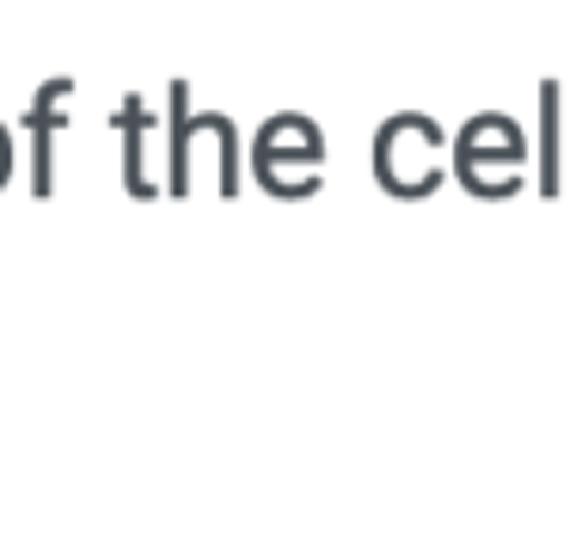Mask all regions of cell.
Here are the masks:
<instances>
[{"label": "cell", "mask_w": 570, "mask_h": 546, "mask_svg": "<svg viewBox=\"0 0 570 546\" xmlns=\"http://www.w3.org/2000/svg\"><path fill=\"white\" fill-rule=\"evenodd\" d=\"M374 178L386 197H430L448 178V129L430 111H393L374 136Z\"/></svg>", "instance_id": "2"}, {"label": "cell", "mask_w": 570, "mask_h": 546, "mask_svg": "<svg viewBox=\"0 0 570 546\" xmlns=\"http://www.w3.org/2000/svg\"><path fill=\"white\" fill-rule=\"evenodd\" d=\"M68 99H75V80H43L38 99L26 105V129H31V191L50 197L56 191V129L68 124Z\"/></svg>", "instance_id": "6"}, {"label": "cell", "mask_w": 570, "mask_h": 546, "mask_svg": "<svg viewBox=\"0 0 570 546\" xmlns=\"http://www.w3.org/2000/svg\"><path fill=\"white\" fill-rule=\"evenodd\" d=\"M166 105H173V129H166V197H190L197 178H203V160H209V173H215V191H222V197H239V129H234V117L197 111L185 80L166 87Z\"/></svg>", "instance_id": "1"}, {"label": "cell", "mask_w": 570, "mask_h": 546, "mask_svg": "<svg viewBox=\"0 0 570 546\" xmlns=\"http://www.w3.org/2000/svg\"><path fill=\"white\" fill-rule=\"evenodd\" d=\"M124 129V185L129 197H160V160H166V129H160V111H154L141 92H129L111 117Z\"/></svg>", "instance_id": "5"}, {"label": "cell", "mask_w": 570, "mask_h": 546, "mask_svg": "<svg viewBox=\"0 0 570 546\" xmlns=\"http://www.w3.org/2000/svg\"><path fill=\"white\" fill-rule=\"evenodd\" d=\"M252 173L271 197H313L325 185V136L313 117L276 111L252 142Z\"/></svg>", "instance_id": "4"}, {"label": "cell", "mask_w": 570, "mask_h": 546, "mask_svg": "<svg viewBox=\"0 0 570 546\" xmlns=\"http://www.w3.org/2000/svg\"><path fill=\"white\" fill-rule=\"evenodd\" d=\"M558 105H564L558 80H540V197H558V191H564V154H558L564 117H558Z\"/></svg>", "instance_id": "7"}, {"label": "cell", "mask_w": 570, "mask_h": 546, "mask_svg": "<svg viewBox=\"0 0 570 546\" xmlns=\"http://www.w3.org/2000/svg\"><path fill=\"white\" fill-rule=\"evenodd\" d=\"M448 160L472 197H515L528 173V136L515 129V117L479 111L460 136H448Z\"/></svg>", "instance_id": "3"}, {"label": "cell", "mask_w": 570, "mask_h": 546, "mask_svg": "<svg viewBox=\"0 0 570 546\" xmlns=\"http://www.w3.org/2000/svg\"><path fill=\"white\" fill-rule=\"evenodd\" d=\"M7 178H13V129L0 124V185H7Z\"/></svg>", "instance_id": "8"}]
</instances>
